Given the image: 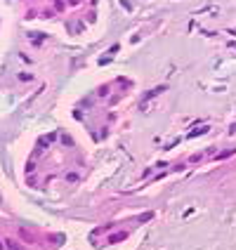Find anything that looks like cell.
Wrapping results in <instances>:
<instances>
[{
  "mask_svg": "<svg viewBox=\"0 0 236 250\" xmlns=\"http://www.w3.org/2000/svg\"><path fill=\"white\" fill-rule=\"evenodd\" d=\"M10 248H12V250H21L19 245H17V243H12V241H10Z\"/></svg>",
  "mask_w": 236,
  "mask_h": 250,
  "instance_id": "cell-1",
  "label": "cell"
}]
</instances>
